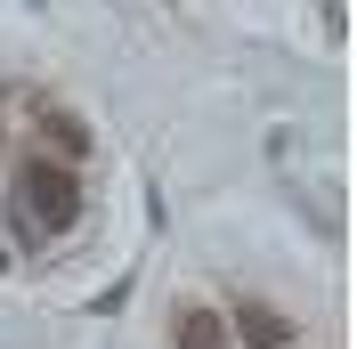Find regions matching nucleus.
<instances>
[{
  "label": "nucleus",
  "mask_w": 357,
  "mask_h": 349,
  "mask_svg": "<svg viewBox=\"0 0 357 349\" xmlns=\"http://www.w3.org/2000/svg\"><path fill=\"white\" fill-rule=\"evenodd\" d=\"M17 195H24L33 236H66L73 211H82V179H73V163H57V154H33L17 171Z\"/></svg>",
  "instance_id": "f257e3e1"
},
{
  "label": "nucleus",
  "mask_w": 357,
  "mask_h": 349,
  "mask_svg": "<svg viewBox=\"0 0 357 349\" xmlns=\"http://www.w3.org/2000/svg\"><path fill=\"white\" fill-rule=\"evenodd\" d=\"M227 341L284 349V341H292V317H284V309H268V301H244V309H236V325H227Z\"/></svg>",
  "instance_id": "f03ea898"
},
{
  "label": "nucleus",
  "mask_w": 357,
  "mask_h": 349,
  "mask_svg": "<svg viewBox=\"0 0 357 349\" xmlns=\"http://www.w3.org/2000/svg\"><path fill=\"white\" fill-rule=\"evenodd\" d=\"M178 349H236V341H227V317L203 309V301H187V309H178Z\"/></svg>",
  "instance_id": "7ed1b4c3"
},
{
  "label": "nucleus",
  "mask_w": 357,
  "mask_h": 349,
  "mask_svg": "<svg viewBox=\"0 0 357 349\" xmlns=\"http://www.w3.org/2000/svg\"><path fill=\"white\" fill-rule=\"evenodd\" d=\"M41 138H49V154H57V163H82V154H89L82 114H57V106H41Z\"/></svg>",
  "instance_id": "20e7f679"
},
{
  "label": "nucleus",
  "mask_w": 357,
  "mask_h": 349,
  "mask_svg": "<svg viewBox=\"0 0 357 349\" xmlns=\"http://www.w3.org/2000/svg\"><path fill=\"white\" fill-rule=\"evenodd\" d=\"M0 131H8V122H0ZM0 163H8V138H0Z\"/></svg>",
  "instance_id": "39448f33"
},
{
  "label": "nucleus",
  "mask_w": 357,
  "mask_h": 349,
  "mask_svg": "<svg viewBox=\"0 0 357 349\" xmlns=\"http://www.w3.org/2000/svg\"><path fill=\"white\" fill-rule=\"evenodd\" d=\"M0 268H8V252H0Z\"/></svg>",
  "instance_id": "423d86ee"
}]
</instances>
